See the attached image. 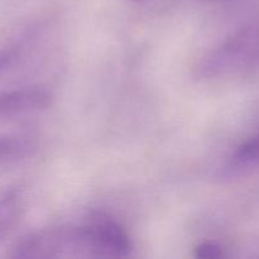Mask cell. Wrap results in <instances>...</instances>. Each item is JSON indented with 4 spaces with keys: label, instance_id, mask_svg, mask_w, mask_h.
I'll return each mask as SVG.
<instances>
[{
    "label": "cell",
    "instance_id": "1",
    "mask_svg": "<svg viewBox=\"0 0 259 259\" xmlns=\"http://www.w3.org/2000/svg\"><path fill=\"white\" fill-rule=\"evenodd\" d=\"M83 247L101 254L126 255L131 242L125 230L111 220H100L78 232Z\"/></svg>",
    "mask_w": 259,
    "mask_h": 259
},
{
    "label": "cell",
    "instance_id": "2",
    "mask_svg": "<svg viewBox=\"0 0 259 259\" xmlns=\"http://www.w3.org/2000/svg\"><path fill=\"white\" fill-rule=\"evenodd\" d=\"M50 104L51 95L39 88L3 91L0 93V115L42 110Z\"/></svg>",
    "mask_w": 259,
    "mask_h": 259
},
{
    "label": "cell",
    "instance_id": "3",
    "mask_svg": "<svg viewBox=\"0 0 259 259\" xmlns=\"http://www.w3.org/2000/svg\"><path fill=\"white\" fill-rule=\"evenodd\" d=\"M23 211L22 192L17 187L0 190V240L19 223Z\"/></svg>",
    "mask_w": 259,
    "mask_h": 259
},
{
    "label": "cell",
    "instance_id": "4",
    "mask_svg": "<svg viewBox=\"0 0 259 259\" xmlns=\"http://www.w3.org/2000/svg\"><path fill=\"white\" fill-rule=\"evenodd\" d=\"M34 149V141L28 136H19V134L0 136V164L27 157Z\"/></svg>",
    "mask_w": 259,
    "mask_h": 259
},
{
    "label": "cell",
    "instance_id": "5",
    "mask_svg": "<svg viewBox=\"0 0 259 259\" xmlns=\"http://www.w3.org/2000/svg\"><path fill=\"white\" fill-rule=\"evenodd\" d=\"M235 166L243 168H257L259 167V132L245 141L233 157Z\"/></svg>",
    "mask_w": 259,
    "mask_h": 259
},
{
    "label": "cell",
    "instance_id": "6",
    "mask_svg": "<svg viewBox=\"0 0 259 259\" xmlns=\"http://www.w3.org/2000/svg\"><path fill=\"white\" fill-rule=\"evenodd\" d=\"M195 255L202 259H217L223 257V250L214 243H202L195 249Z\"/></svg>",
    "mask_w": 259,
    "mask_h": 259
},
{
    "label": "cell",
    "instance_id": "7",
    "mask_svg": "<svg viewBox=\"0 0 259 259\" xmlns=\"http://www.w3.org/2000/svg\"><path fill=\"white\" fill-rule=\"evenodd\" d=\"M19 56L18 48H8V50L0 51V73L7 70L10 65H13Z\"/></svg>",
    "mask_w": 259,
    "mask_h": 259
}]
</instances>
